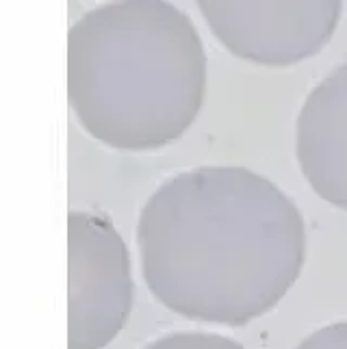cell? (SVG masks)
Listing matches in <instances>:
<instances>
[{
  "label": "cell",
  "mask_w": 347,
  "mask_h": 349,
  "mask_svg": "<svg viewBox=\"0 0 347 349\" xmlns=\"http://www.w3.org/2000/svg\"><path fill=\"white\" fill-rule=\"evenodd\" d=\"M206 91L193 22L167 0H115L69 35V98L98 141L150 152L182 137Z\"/></svg>",
  "instance_id": "7a4b0ae2"
},
{
  "label": "cell",
  "mask_w": 347,
  "mask_h": 349,
  "mask_svg": "<svg viewBox=\"0 0 347 349\" xmlns=\"http://www.w3.org/2000/svg\"><path fill=\"white\" fill-rule=\"evenodd\" d=\"M213 35L235 57L291 68L328 46L343 0H195Z\"/></svg>",
  "instance_id": "3957f363"
},
{
  "label": "cell",
  "mask_w": 347,
  "mask_h": 349,
  "mask_svg": "<svg viewBox=\"0 0 347 349\" xmlns=\"http://www.w3.org/2000/svg\"><path fill=\"white\" fill-rule=\"evenodd\" d=\"M68 230L74 349H94L122 328L130 310V256L104 212L72 210Z\"/></svg>",
  "instance_id": "277c9868"
},
{
  "label": "cell",
  "mask_w": 347,
  "mask_h": 349,
  "mask_svg": "<svg viewBox=\"0 0 347 349\" xmlns=\"http://www.w3.org/2000/svg\"><path fill=\"white\" fill-rule=\"evenodd\" d=\"M295 156L314 193L347 210V59L304 100L295 119Z\"/></svg>",
  "instance_id": "5b68a950"
},
{
  "label": "cell",
  "mask_w": 347,
  "mask_h": 349,
  "mask_svg": "<svg viewBox=\"0 0 347 349\" xmlns=\"http://www.w3.org/2000/svg\"><path fill=\"white\" fill-rule=\"evenodd\" d=\"M141 267L161 304L245 325L284 299L306 263V223L276 182L241 165L165 178L137 221Z\"/></svg>",
  "instance_id": "6da1fadb"
},
{
  "label": "cell",
  "mask_w": 347,
  "mask_h": 349,
  "mask_svg": "<svg viewBox=\"0 0 347 349\" xmlns=\"http://www.w3.org/2000/svg\"><path fill=\"white\" fill-rule=\"evenodd\" d=\"M295 349H347V319L311 332L297 343Z\"/></svg>",
  "instance_id": "52a82bcc"
},
{
  "label": "cell",
  "mask_w": 347,
  "mask_h": 349,
  "mask_svg": "<svg viewBox=\"0 0 347 349\" xmlns=\"http://www.w3.org/2000/svg\"><path fill=\"white\" fill-rule=\"evenodd\" d=\"M145 349H245L237 341L226 339L219 334H206V332H180V334H167L154 341Z\"/></svg>",
  "instance_id": "8992f818"
}]
</instances>
